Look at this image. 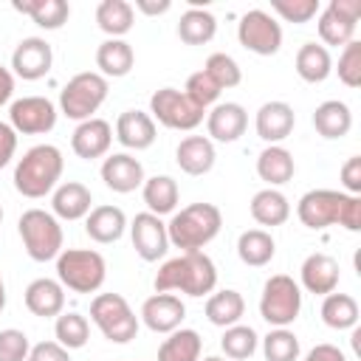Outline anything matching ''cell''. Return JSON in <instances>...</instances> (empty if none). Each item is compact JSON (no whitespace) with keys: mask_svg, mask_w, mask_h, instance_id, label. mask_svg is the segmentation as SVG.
Returning <instances> with one entry per match:
<instances>
[{"mask_svg":"<svg viewBox=\"0 0 361 361\" xmlns=\"http://www.w3.org/2000/svg\"><path fill=\"white\" fill-rule=\"evenodd\" d=\"M296 217L302 226L322 231L327 226H344L347 231H361V195H347L336 189H310L296 203Z\"/></svg>","mask_w":361,"mask_h":361,"instance_id":"1","label":"cell"},{"mask_svg":"<svg viewBox=\"0 0 361 361\" xmlns=\"http://www.w3.org/2000/svg\"><path fill=\"white\" fill-rule=\"evenodd\" d=\"M217 285V268L203 251H183L166 259L155 274V293L180 290L186 296H206Z\"/></svg>","mask_w":361,"mask_h":361,"instance_id":"2","label":"cell"},{"mask_svg":"<svg viewBox=\"0 0 361 361\" xmlns=\"http://www.w3.org/2000/svg\"><path fill=\"white\" fill-rule=\"evenodd\" d=\"M65 161L59 147L54 144H37L31 147L14 166V189L23 197H45L48 192L56 189V180L62 178Z\"/></svg>","mask_w":361,"mask_h":361,"instance_id":"3","label":"cell"},{"mask_svg":"<svg viewBox=\"0 0 361 361\" xmlns=\"http://www.w3.org/2000/svg\"><path fill=\"white\" fill-rule=\"evenodd\" d=\"M220 226L223 214L214 203H189L172 214V220L166 223V237L169 245L180 251H203V245H209L220 234Z\"/></svg>","mask_w":361,"mask_h":361,"instance_id":"4","label":"cell"},{"mask_svg":"<svg viewBox=\"0 0 361 361\" xmlns=\"http://www.w3.org/2000/svg\"><path fill=\"white\" fill-rule=\"evenodd\" d=\"M107 265L93 248H62L56 257V279L73 293H96L104 285Z\"/></svg>","mask_w":361,"mask_h":361,"instance_id":"5","label":"cell"},{"mask_svg":"<svg viewBox=\"0 0 361 361\" xmlns=\"http://www.w3.org/2000/svg\"><path fill=\"white\" fill-rule=\"evenodd\" d=\"M17 231L23 237L25 254L34 262H48L62 254V226L45 209H28L17 220Z\"/></svg>","mask_w":361,"mask_h":361,"instance_id":"6","label":"cell"},{"mask_svg":"<svg viewBox=\"0 0 361 361\" xmlns=\"http://www.w3.org/2000/svg\"><path fill=\"white\" fill-rule=\"evenodd\" d=\"M90 322L113 344H127L138 333V316L121 293H96L90 302Z\"/></svg>","mask_w":361,"mask_h":361,"instance_id":"7","label":"cell"},{"mask_svg":"<svg viewBox=\"0 0 361 361\" xmlns=\"http://www.w3.org/2000/svg\"><path fill=\"white\" fill-rule=\"evenodd\" d=\"M107 99V79L96 71H85L68 79L59 93V110L73 121H87Z\"/></svg>","mask_w":361,"mask_h":361,"instance_id":"8","label":"cell"},{"mask_svg":"<svg viewBox=\"0 0 361 361\" xmlns=\"http://www.w3.org/2000/svg\"><path fill=\"white\" fill-rule=\"evenodd\" d=\"M302 310V288L288 274H274L259 296V316L271 327H288L299 319Z\"/></svg>","mask_w":361,"mask_h":361,"instance_id":"9","label":"cell"},{"mask_svg":"<svg viewBox=\"0 0 361 361\" xmlns=\"http://www.w3.org/2000/svg\"><path fill=\"white\" fill-rule=\"evenodd\" d=\"M149 113H152V121L169 127V130H195L206 110L197 107L183 90L178 87H161L149 96Z\"/></svg>","mask_w":361,"mask_h":361,"instance_id":"10","label":"cell"},{"mask_svg":"<svg viewBox=\"0 0 361 361\" xmlns=\"http://www.w3.org/2000/svg\"><path fill=\"white\" fill-rule=\"evenodd\" d=\"M237 39L257 56H274L282 48V25L262 8H251L237 23Z\"/></svg>","mask_w":361,"mask_h":361,"instance_id":"11","label":"cell"},{"mask_svg":"<svg viewBox=\"0 0 361 361\" xmlns=\"http://www.w3.org/2000/svg\"><path fill=\"white\" fill-rule=\"evenodd\" d=\"M361 14V0H330L322 11H319V37L327 45H347L355 37V23Z\"/></svg>","mask_w":361,"mask_h":361,"instance_id":"12","label":"cell"},{"mask_svg":"<svg viewBox=\"0 0 361 361\" xmlns=\"http://www.w3.org/2000/svg\"><path fill=\"white\" fill-rule=\"evenodd\" d=\"M8 124L23 135H42L56 127V107L45 96H23L8 110Z\"/></svg>","mask_w":361,"mask_h":361,"instance_id":"13","label":"cell"},{"mask_svg":"<svg viewBox=\"0 0 361 361\" xmlns=\"http://www.w3.org/2000/svg\"><path fill=\"white\" fill-rule=\"evenodd\" d=\"M130 237L133 248L144 262H155L169 251V237H166V223L158 214L141 212L130 223Z\"/></svg>","mask_w":361,"mask_h":361,"instance_id":"14","label":"cell"},{"mask_svg":"<svg viewBox=\"0 0 361 361\" xmlns=\"http://www.w3.org/2000/svg\"><path fill=\"white\" fill-rule=\"evenodd\" d=\"M54 65V51L42 37H25L20 39V45L11 54V73L25 79V82H37L42 79Z\"/></svg>","mask_w":361,"mask_h":361,"instance_id":"15","label":"cell"},{"mask_svg":"<svg viewBox=\"0 0 361 361\" xmlns=\"http://www.w3.org/2000/svg\"><path fill=\"white\" fill-rule=\"evenodd\" d=\"M102 180L107 189L118 195H130L138 186H144L147 178H144V166L138 158H133L130 152H113L102 164Z\"/></svg>","mask_w":361,"mask_h":361,"instance_id":"16","label":"cell"},{"mask_svg":"<svg viewBox=\"0 0 361 361\" xmlns=\"http://www.w3.org/2000/svg\"><path fill=\"white\" fill-rule=\"evenodd\" d=\"M183 316H186V305L175 293H152L141 305V322L152 333H172V330H178Z\"/></svg>","mask_w":361,"mask_h":361,"instance_id":"17","label":"cell"},{"mask_svg":"<svg viewBox=\"0 0 361 361\" xmlns=\"http://www.w3.org/2000/svg\"><path fill=\"white\" fill-rule=\"evenodd\" d=\"M110 144H113V127H110V121L96 118V116L87 121H79V127L71 135V149L85 161H96V158L107 155Z\"/></svg>","mask_w":361,"mask_h":361,"instance_id":"18","label":"cell"},{"mask_svg":"<svg viewBox=\"0 0 361 361\" xmlns=\"http://www.w3.org/2000/svg\"><path fill=\"white\" fill-rule=\"evenodd\" d=\"M293 124H296V113L288 102H265L259 110H257V135L265 141V144H279L285 141L290 133H293Z\"/></svg>","mask_w":361,"mask_h":361,"instance_id":"19","label":"cell"},{"mask_svg":"<svg viewBox=\"0 0 361 361\" xmlns=\"http://www.w3.org/2000/svg\"><path fill=\"white\" fill-rule=\"evenodd\" d=\"M245 127H248V113L237 102L214 104L212 113H206V130H209V138L214 141L231 144L245 133Z\"/></svg>","mask_w":361,"mask_h":361,"instance_id":"20","label":"cell"},{"mask_svg":"<svg viewBox=\"0 0 361 361\" xmlns=\"http://www.w3.org/2000/svg\"><path fill=\"white\" fill-rule=\"evenodd\" d=\"M116 138L127 149H149L155 144V121L144 110H124L116 118Z\"/></svg>","mask_w":361,"mask_h":361,"instance_id":"21","label":"cell"},{"mask_svg":"<svg viewBox=\"0 0 361 361\" xmlns=\"http://www.w3.org/2000/svg\"><path fill=\"white\" fill-rule=\"evenodd\" d=\"M299 274H302V288L307 293L327 296V293H333L338 288V262L330 254H322V251L310 254L302 262Z\"/></svg>","mask_w":361,"mask_h":361,"instance_id":"22","label":"cell"},{"mask_svg":"<svg viewBox=\"0 0 361 361\" xmlns=\"http://www.w3.org/2000/svg\"><path fill=\"white\" fill-rule=\"evenodd\" d=\"M51 209H54V217H62V220H82L90 214L93 209V195L85 183L79 180H65L54 189V197H51Z\"/></svg>","mask_w":361,"mask_h":361,"instance_id":"23","label":"cell"},{"mask_svg":"<svg viewBox=\"0 0 361 361\" xmlns=\"http://www.w3.org/2000/svg\"><path fill=\"white\" fill-rule=\"evenodd\" d=\"M25 307L39 316V319H51V316H59L62 307H65V288L59 285V279H48V276H39L34 279L28 288H25Z\"/></svg>","mask_w":361,"mask_h":361,"instance_id":"24","label":"cell"},{"mask_svg":"<svg viewBox=\"0 0 361 361\" xmlns=\"http://www.w3.org/2000/svg\"><path fill=\"white\" fill-rule=\"evenodd\" d=\"M124 228H127V214H124L118 206H107V203H104V206H93L90 214L85 217V231H87V237H90L93 243H102V245L121 240Z\"/></svg>","mask_w":361,"mask_h":361,"instance_id":"25","label":"cell"},{"mask_svg":"<svg viewBox=\"0 0 361 361\" xmlns=\"http://www.w3.org/2000/svg\"><path fill=\"white\" fill-rule=\"evenodd\" d=\"M214 144L206 135H186L175 149V161L186 175H206L214 166Z\"/></svg>","mask_w":361,"mask_h":361,"instance_id":"26","label":"cell"},{"mask_svg":"<svg viewBox=\"0 0 361 361\" xmlns=\"http://www.w3.org/2000/svg\"><path fill=\"white\" fill-rule=\"evenodd\" d=\"M313 127H316V133L322 138H330V141L344 138L350 133V127H353V113H350V107L344 102L327 99L313 110Z\"/></svg>","mask_w":361,"mask_h":361,"instance_id":"27","label":"cell"},{"mask_svg":"<svg viewBox=\"0 0 361 361\" xmlns=\"http://www.w3.org/2000/svg\"><path fill=\"white\" fill-rule=\"evenodd\" d=\"M293 172H296L293 155H290L285 147H279V144H268V147L259 152V158H257V175H259L271 189L288 183V180L293 178Z\"/></svg>","mask_w":361,"mask_h":361,"instance_id":"28","label":"cell"},{"mask_svg":"<svg viewBox=\"0 0 361 361\" xmlns=\"http://www.w3.org/2000/svg\"><path fill=\"white\" fill-rule=\"evenodd\" d=\"M133 65H135V54H133V45L124 39H104L96 48V68L104 79L127 76L133 71Z\"/></svg>","mask_w":361,"mask_h":361,"instance_id":"29","label":"cell"},{"mask_svg":"<svg viewBox=\"0 0 361 361\" xmlns=\"http://www.w3.org/2000/svg\"><path fill=\"white\" fill-rule=\"evenodd\" d=\"M248 209H251V217L259 223V226H268V228H274V226H282L288 217H290V203H288V197L279 192V189H259L254 197H251V203H248Z\"/></svg>","mask_w":361,"mask_h":361,"instance_id":"30","label":"cell"},{"mask_svg":"<svg viewBox=\"0 0 361 361\" xmlns=\"http://www.w3.org/2000/svg\"><path fill=\"white\" fill-rule=\"evenodd\" d=\"M14 8L20 14H28L45 31L62 28L71 17V6L65 0H14Z\"/></svg>","mask_w":361,"mask_h":361,"instance_id":"31","label":"cell"},{"mask_svg":"<svg viewBox=\"0 0 361 361\" xmlns=\"http://www.w3.org/2000/svg\"><path fill=\"white\" fill-rule=\"evenodd\" d=\"M214 34H217V20H214V14L206 11V8L192 6V8H186V11L180 14V20H178V37H180V42H186V45H206V42L214 39Z\"/></svg>","mask_w":361,"mask_h":361,"instance_id":"32","label":"cell"},{"mask_svg":"<svg viewBox=\"0 0 361 361\" xmlns=\"http://www.w3.org/2000/svg\"><path fill=\"white\" fill-rule=\"evenodd\" d=\"M96 23L110 39H121L135 23V8L127 0H102L96 6Z\"/></svg>","mask_w":361,"mask_h":361,"instance_id":"33","label":"cell"},{"mask_svg":"<svg viewBox=\"0 0 361 361\" xmlns=\"http://www.w3.org/2000/svg\"><path fill=\"white\" fill-rule=\"evenodd\" d=\"M333 71V59H330V51L319 42H305L299 51H296V73L302 82H310V85H319L330 76Z\"/></svg>","mask_w":361,"mask_h":361,"instance_id":"34","label":"cell"},{"mask_svg":"<svg viewBox=\"0 0 361 361\" xmlns=\"http://www.w3.org/2000/svg\"><path fill=\"white\" fill-rule=\"evenodd\" d=\"M245 313V299L240 296V290H217L206 299V319L214 324V327H231V324H240Z\"/></svg>","mask_w":361,"mask_h":361,"instance_id":"35","label":"cell"},{"mask_svg":"<svg viewBox=\"0 0 361 361\" xmlns=\"http://www.w3.org/2000/svg\"><path fill=\"white\" fill-rule=\"evenodd\" d=\"M141 195H144L147 212H149V214H158V217L175 212L178 197H180L178 183H175L169 175H152V178H147L144 186H141Z\"/></svg>","mask_w":361,"mask_h":361,"instance_id":"36","label":"cell"},{"mask_svg":"<svg viewBox=\"0 0 361 361\" xmlns=\"http://www.w3.org/2000/svg\"><path fill=\"white\" fill-rule=\"evenodd\" d=\"M274 254H276V243L265 228H248L237 240V257L251 268L268 265L274 259Z\"/></svg>","mask_w":361,"mask_h":361,"instance_id":"37","label":"cell"},{"mask_svg":"<svg viewBox=\"0 0 361 361\" xmlns=\"http://www.w3.org/2000/svg\"><path fill=\"white\" fill-rule=\"evenodd\" d=\"M200 350H203L200 333L189 327H178L158 347V361H200Z\"/></svg>","mask_w":361,"mask_h":361,"instance_id":"38","label":"cell"},{"mask_svg":"<svg viewBox=\"0 0 361 361\" xmlns=\"http://www.w3.org/2000/svg\"><path fill=\"white\" fill-rule=\"evenodd\" d=\"M322 322L333 330H350L358 324V302L350 293H327L322 302Z\"/></svg>","mask_w":361,"mask_h":361,"instance_id":"39","label":"cell"},{"mask_svg":"<svg viewBox=\"0 0 361 361\" xmlns=\"http://www.w3.org/2000/svg\"><path fill=\"white\" fill-rule=\"evenodd\" d=\"M54 336H56V344H62L68 353L79 350L90 338V322L82 313H59L54 324Z\"/></svg>","mask_w":361,"mask_h":361,"instance_id":"40","label":"cell"},{"mask_svg":"<svg viewBox=\"0 0 361 361\" xmlns=\"http://www.w3.org/2000/svg\"><path fill=\"white\" fill-rule=\"evenodd\" d=\"M257 341L259 338H257L254 327H248V324H231V327H226V333L220 338V350L231 361H245V358H251L257 353Z\"/></svg>","mask_w":361,"mask_h":361,"instance_id":"41","label":"cell"},{"mask_svg":"<svg viewBox=\"0 0 361 361\" xmlns=\"http://www.w3.org/2000/svg\"><path fill=\"white\" fill-rule=\"evenodd\" d=\"M265 361H299V338L288 327H274L262 338Z\"/></svg>","mask_w":361,"mask_h":361,"instance_id":"42","label":"cell"},{"mask_svg":"<svg viewBox=\"0 0 361 361\" xmlns=\"http://www.w3.org/2000/svg\"><path fill=\"white\" fill-rule=\"evenodd\" d=\"M203 71H206V73L214 79V85H217L220 90L237 87V85L243 82V71H240V65L234 62V56H228V54H223V51L212 54V56L206 59Z\"/></svg>","mask_w":361,"mask_h":361,"instance_id":"43","label":"cell"},{"mask_svg":"<svg viewBox=\"0 0 361 361\" xmlns=\"http://www.w3.org/2000/svg\"><path fill=\"white\" fill-rule=\"evenodd\" d=\"M271 8L285 20V23H310L322 6L319 0H271Z\"/></svg>","mask_w":361,"mask_h":361,"instance_id":"44","label":"cell"},{"mask_svg":"<svg viewBox=\"0 0 361 361\" xmlns=\"http://www.w3.org/2000/svg\"><path fill=\"white\" fill-rule=\"evenodd\" d=\"M183 93H186L197 107H203V110H206L209 104H214V102H217L220 87L214 85V79H212L206 71H197V73H192V76L186 79Z\"/></svg>","mask_w":361,"mask_h":361,"instance_id":"45","label":"cell"},{"mask_svg":"<svg viewBox=\"0 0 361 361\" xmlns=\"http://www.w3.org/2000/svg\"><path fill=\"white\" fill-rule=\"evenodd\" d=\"M336 71H338V79L347 87H358L361 85V42L358 39H353V42L344 45Z\"/></svg>","mask_w":361,"mask_h":361,"instance_id":"46","label":"cell"},{"mask_svg":"<svg viewBox=\"0 0 361 361\" xmlns=\"http://www.w3.org/2000/svg\"><path fill=\"white\" fill-rule=\"evenodd\" d=\"M28 336L17 327L0 330V361H28Z\"/></svg>","mask_w":361,"mask_h":361,"instance_id":"47","label":"cell"},{"mask_svg":"<svg viewBox=\"0 0 361 361\" xmlns=\"http://www.w3.org/2000/svg\"><path fill=\"white\" fill-rule=\"evenodd\" d=\"M28 361H71V353L56 341H39L31 347Z\"/></svg>","mask_w":361,"mask_h":361,"instance_id":"48","label":"cell"},{"mask_svg":"<svg viewBox=\"0 0 361 361\" xmlns=\"http://www.w3.org/2000/svg\"><path fill=\"white\" fill-rule=\"evenodd\" d=\"M341 186L347 195H361V155L347 158L341 166Z\"/></svg>","mask_w":361,"mask_h":361,"instance_id":"49","label":"cell"},{"mask_svg":"<svg viewBox=\"0 0 361 361\" xmlns=\"http://www.w3.org/2000/svg\"><path fill=\"white\" fill-rule=\"evenodd\" d=\"M14 152H17V133L11 124L0 121V169L14 158Z\"/></svg>","mask_w":361,"mask_h":361,"instance_id":"50","label":"cell"},{"mask_svg":"<svg viewBox=\"0 0 361 361\" xmlns=\"http://www.w3.org/2000/svg\"><path fill=\"white\" fill-rule=\"evenodd\" d=\"M302 361H347V355L336 344H316Z\"/></svg>","mask_w":361,"mask_h":361,"instance_id":"51","label":"cell"},{"mask_svg":"<svg viewBox=\"0 0 361 361\" xmlns=\"http://www.w3.org/2000/svg\"><path fill=\"white\" fill-rule=\"evenodd\" d=\"M135 8L147 17H155V14H166L172 8L169 0H135Z\"/></svg>","mask_w":361,"mask_h":361,"instance_id":"52","label":"cell"},{"mask_svg":"<svg viewBox=\"0 0 361 361\" xmlns=\"http://www.w3.org/2000/svg\"><path fill=\"white\" fill-rule=\"evenodd\" d=\"M11 93H14V73L0 65V107L11 99Z\"/></svg>","mask_w":361,"mask_h":361,"instance_id":"53","label":"cell"},{"mask_svg":"<svg viewBox=\"0 0 361 361\" xmlns=\"http://www.w3.org/2000/svg\"><path fill=\"white\" fill-rule=\"evenodd\" d=\"M6 307V285H3V276H0V313Z\"/></svg>","mask_w":361,"mask_h":361,"instance_id":"54","label":"cell"},{"mask_svg":"<svg viewBox=\"0 0 361 361\" xmlns=\"http://www.w3.org/2000/svg\"><path fill=\"white\" fill-rule=\"evenodd\" d=\"M203 361H226V358H220V355H206Z\"/></svg>","mask_w":361,"mask_h":361,"instance_id":"55","label":"cell"},{"mask_svg":"<svg viewBox=\"0 0 361 361\" xmlns=\"http://www.w3.org/2000/svg\"><path fill=\"white\" fill-rule=\"evenodd\" d=\"M0 223H3V209H0Z\"/></svg>","mask_w":361,"mask_h":361,"instance_id":"56","label":"cell"}]
</instances>
